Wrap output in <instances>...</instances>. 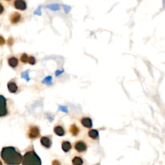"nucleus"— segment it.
I'll use <instances>...</instances> for the list:
<instances>
[{"mask_svg":"<svg viewBox=\"0 0 165 165\" xmlns=\"http://www.w3.org/2000/svg\"><path fill=\"white\" fill-rule=\"evenodd\" d=\"M2 157L5 163L10 165L19 164L22 161L21 155L13 147L3 149L2 153Z\"/></svg>","mask_w":165,"mask_h":165,"instance_id":"f257e3e1","label":"nucleus"},{"mask_svg":"<svg viewBox=\"0 0 165 165\" xmlns=\"http://www.w3.org/2000/svg\"><path fill=\"white\" fill-rule=\"evenodd\" d=\"M40 159L34 152H27L23 157V165H40Z\"/></svg>","mask_w":165,"mask_h":165,"instance_id":"f03ea898","label":"nucleus"},{"mask_svg":"<svg viewBox=\"0 0 165 165\" xmlns=\"http://www.w3.org/2000/svg\"><path fill=\"white\" fill-rule=\"evenodd\" d=\"M9 20L10 23L12 25H17L23 21V16L18 11H14V12L10 14L9 16Z\"/></svg>","mask_w":165,"mask_h":165,"instance_id":"7ed1b4c3","label":"nucleus"},{"mask_svg":"<svg viewBox=\"0 0 165 165\" xmlns=\"http://www.w3.org/2000/svg\"><path fill=\"white\" fill-rule=\"evenodd\" d=\"M11 5L17 10L25 11L27 9V3L25 0H13Z\"/></svg>","mask_w":165,"mask_h":165,"instance_id":"20e7f679","label":"nucleus"},{"mask_svg":"<svg viewBox=\"0 0 165 165\" xmlns=\"http://www.w3.org/2000/svg\"><path fill=\"white\" fill-rule=\"evenodd\" d=\"M6 113V101L3 96L0 95V116H3Z\"/></svg>","mask_w":165,"mask_h":165,"instance_id":"39448f33","label":"nucleus"},{"mask_svg":"<svg viewBox=\"0 0 165 165\" xmlns=\"http://www.w3.org/2000/svg\"><path fill=\"white\" fill-rule=\"evenodd\" d=\"M8 61V64L12 68H16L19 65V59L18 58H17L16 57L12 56H10L9 58L7 59Z\"/></svg>","mask_w":165,"mask_h":165,"instance_id":"423d86ee","label":"nucleus"},{"mask_svg":"<svg viewBox=\"0 0 165 165\" xmlns=\"http://www.w3.org/2000/svg\"><path fill=\"white\" fill-rule=\"evenodd\" d=\"M76 149L79 151V152H83L84 150H86L87 149V146L84 143L81 141H79L78 143H77L75 145Z\"/></svg>","mask_w":165,"mask_h":165,"instance_id":"0eeeda50","label":"nucleus"},{"mask_svg":"<svg viewBox=\"0 0 165 165\" xmlns=\"http://www.w3.org/2000/svg\"><path fill=\"white\" fill-rule=\"evenodd\" d=\"M39 135V131L38 128L33 127L30 129V133H29L30 138H37Z\"/></svg>","mask_w":165,"mask_h":165,"instance_id":"6e6552de","label":"nucleus"},{"mask_svg":"<svg viewBox=\"0 0 165 165\" xmlns=\"http://www.w3.org/2000/svg\"><path fill=\"white\" fill-rule=\"evenodd\" d=\"M81 122H82V124H83V126L86 127L87 128H90V127H92V121H91V119L89 118L83 119Z\"/></svg>","mask_w":165,"mask_h":165,"instance_id":"1a4fd4ad","label":"nucleus"},{"mask_svg":"<svg viewBox=\"0 0 165 165\" xmlns=\"http://www.w3.org/2000/svg\"><path fill=\"white\" fill-rule=\"evenodd\" d=\"M41 143L43 146L47 148H49L51 145V142L50 140L48 138H43L41 140Z\"/></svg>","mask_w":165,"mask_h":165,"instance_id":"9d476101","label":"nucleus"},{"mask_svg":"<svg viewBox=\"0 0 165 165\" xmlns=\"http://www.w3.org/2000/svg\"><path fill=\"white\" fill-rule=\"evenodd\" d=\"M28 58H29V56H28L25 53H23L20 56V61L23 63H27L28 61Z\"/></svg>","mask_w":165,"mask_h":165,"instance_id":"9b49d317","label":"nucleus"},{"mask_svg":"<svg viewBox=\"0 0 165 165\" xmlns=\"http://www.w3.org/2000/svg\"><path fill=\"white\" fill-rule=\"evenodd\" d=\"M89 136L93 139H97L99 137V133L97 130H92L89 132Z\"/></svg>","mask_w":165,"mask_h":165,"instance_id":"f8f14e48","label":"nucleus"},{"mask_svg":"<svg viewBox=\"0 0 165 165\" xmlns=\"http://www.w3.org/2000/svg\"><path fill=\"white\" fill-rule=\"evenodd\" d=\"M8 87H9V89L10 90V92H16L17 89H18L16 84L15 83H10L8 84Z\"/></svg>","mask_w":165,"mask_h":165,"instance_id":"ddd939ff","label":"nucleus"},{"mask_svg":"<svg viewBox=\"0 0 165 165\" xmlns=\"http://www.w3.org/2000/svg\"><path fill=\"white\" fill-rule=\"evenodd\" d=\"M62 146H63V150L65 152L69 151L71 148V145L69 142H64V143H63Z\"/></svg>","mask_w":165,"mask_h":165,"instance_id":"4468645a","label":"nucleus"},{"mask_svg":"<svg viewBox=\"0 0 165 165\" xmlns=\"http://www.w3.org/2000/svg\"><path fill=\"white\" fill-rule=\"evenodd\" d=\"M55 132L58 135H63L64 134V130L61 127H58L55 128Z\"/></svg>","mask_w":165,"mask_h":165,"instance_id":"2eb2a0df","label":"nucleus"},{"mask_svg":"<svg viewBox=\"0 0 165 165\" xmlns=\"http://www.w3.org/2000/svg\"><path fill=\"white\" fill-rule=\"evenodd\" d=\"M73 163L74 165H81L83 164V161H82L81 159L77 157L74 159Z\"/></svg>","mask_w":165,"mask_h":165,"instance_id":"dca6fc26","label":"nucleus"},{"mask_svg":"<svg viewBox=\"0 0 165 165\" xmlns=\"http://www.w3.org/2000/svg\"><path fill=\"white\" fill-rule=\"evenodd\" d=\"M14 43V39L13 37H9L7 41V44L8 46L11 47Z\"/></svg>","mask_w":165,"mask_h":165,"instance_id":"f3484780","label":"nucleus"},{"mask_svg":"<svg viewBox=\"0 0 165 165\" xmlns=\"http://www.w3.org/2000/svg\"><path fill=\"white\" fill-rule=\"evenodd\" d=\"M28 63H29L30 65H34L36 63V59H35L34 57H33L32 56H29Z\"/></svg>","mask_w":165,"mask_h":165,"instance_id":"a211bd4d","label":"nucleus"},{"mask_svg":"<svg viewBox=\"0 0 165 165\" xmlns=\"http://www.w3.org/2000/svg\"><path fill=\"white\" fill-rule=\"evenodd\" d=\"M5 44H6V40L3 36L0 35V47L4 46Z\"/></svg>","mask_w":165,"mask_h":165,"instance_id":"6ab92c4d","label":"nucleus"},{"mask_svg":"<svg viewBox=\"0 0 165 165\" xmlns=\"http://www.w3.org/2000/svg\"><path fill=\"white\" fill-rule=\"evenodd\" d=\"M71 132L74 135H76L79 132V130L76 126H72L71 128Z\"/></svg>","mask_w":165,"mask_h":165,"instance_id":"aec40b11","label":"nucleus"},{"mask_svg":"<svg viewBox=\"0 0 165 165\" xmlns=\"http://www.w3.org/2000/svg\"><path fill=\"white\" fill-rule=\"evenodd\" d=\"M5 9L3 4L0 2V16H2V14H3L4 13H5Z\"/></svg>","mask_w":165,"mask_h":165,"instance_id":"412c9836","label":"nucleus"},{"mask_svg":"<svg viewBox=\"0 0 165 165\" xmlns=\"http://www.w3.org/2000/svg\"><path fill=\"white\" fill-rule=\"evenodd\" d=\"M2 1L5 2V3H12V2L13 1V0H2Z\"/></svg>","mask_w":165,"mask_h":165,"instance_id":"4be33fe9","label":"nucleus"},{"mask_svg":"<svg viewBox=\"0 0 165 165\" xmlns=\"http://www.w3.org/2000/svg\"><path fill=\"white\" fill-rule=\"evenodd\" d=\"M53 165H60V164H59V163L58 161H54V163H53Z\"/></svg>","mask_w":165,"mask_h":165,"instance_id":"5701e85b","label":"nucleus"}]
</instances>
